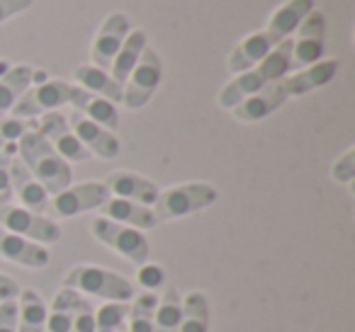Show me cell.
Segmentation results:
<instances>
[{"mask_svg":"<svg viewBox=\"0 0 355 332\" xmlns=\"http://www.w3.org/2000/svg\"><path fill=\"white\" fill-rule=\"evenodd\" d=\"M290 59H292V39L287 37V39H282L261 64L243 71V73L234 75V78L224 85L217 98L219 107L234 109L241 100L251 98L253 93L263 90L266 85L275 83V80H282L287 75V71H290Z\"/></svg>","mask_w":355,"mask_h":332,"instance_id":"obj_1","label":"cell"},{"mask_svg":"<svg viewBox=\"0 0 355 332\" xmlns=\"http://www.w3.org/2000/svg\"><path fill=\"white\" fill-rule=\"evenodd\" d=\"M17 156L22 165L32 172L37 182L46 190V194L54 196L71 185V165L51 148V143L42 136L37 129H30L17 141Z\"/></svg>","mask_w":355,"mask_h":332,"instance_id":"obj_2","label":"cell"},{"mask_svg":"<svg viewBox=\"0 0 355 332\" xmlns=\"http://www.w3.org/2000/svg\"><path fill=\"white\" fill-rule=\"evenodd\" d=\"M64 286L78 293L98 296L103 301L129 303L134 298V284L112 269L98 267V264H76L66 272Z\"/></svg>","mask_w":355,"mask_h":332,"instance_id":"obj_3","label":"cell"},{"mask_svg":"<svg viewBox=\"0 0 355 332\" xmlns=\"http://www.w3.org/2000/svg\"><path fill=\"white\" fill-rule=\"evenodd\" d=\"M217 201V190L207 182H188V185H175L158 192L153 201V216L156 221H173L183 216L205 211Z\"/></svg>","mask_w":355,"mask_h":332,"instance_id":"obj_4","label":"cell"},{"mask_svg":"<svg viewBox=\"0 0 355 332\" xmlns=\"http://www.w3.org/2000/svg\"><path fill=\"white\" fill-rule=\"evenodd\" d=\"M95 240H100L103 245H107L110 250H114L117 255H122L124 259H129L132 264L141 267L144 262H148V240L144 238L141 230L129 228V225L114 223L110 219H93L90 223Z\"/></svg>","mask_w":355,"mask_h":332,"instance_id":"obj_5","label":"cell"},{"mask_svg":"<svg viewBox=\"0 0 355 332\" xmlns=\"http://www.w3.org/2000/svg\"><path fill=\"white\" fill-rule=\"evenodd\" d=\"M0 225L8 233L22 235L27 240H35L40 245L59 243L61 228L44 214H35V211L25 209V206H12V204H0Z\"/></svg>","mask_w":355,"mask_h":332,"instance_id":"obj_6","label":"cell"},{"mask_svg":"<svg viewBox=\"0 0 355 332\" xmlns=\"http://www.w3.org/2000/svg\"><path fill=\"white\" fill-rule=\"evenodd\" d=\"M78 85L64 83V80H46V83H40L35 88H30L17 104L10 109V117L17 119H35L42 117L46 112H54V109L64 107V104H71Z\"/></svg>","mask_w":355,"mask_h":332,"instance_id":"obj_7","label":"cell"},{"mask_svg":"<svg viewBox=\"0 0 355 332\" xmlns=\"http://www.w3.org/2000/svg\"><path fill=\"white\" fill-rule=\"evenodd\" d=\"M163 80V64L153 49H144L139 64L129 73L127 83L122 85V104L127 109H141Z\"/></svg>","mask_w":355,"mask_h":332,"instance_id":"obj_8","label":"cell"},{"mask_svg":"<svg viewBox=\"0 0 355 332\" xmlns=\"http://www.w3.org/2000/svg\"><path fill=\"white\" fill-rule=\"evenodd\" d=\"M107 199L110 192L105 182H80V185H69L64 192L51 196L49 209L61 219H71V216L100 209Z\"/></svg>","mask_w":355,"mask_h":332,"instance_id":"obj_9","label":"cell"},{"mask_svg":"<svg viewBox=\"0 0 355 332\" xmlns=\"http://www.w3.org/2000/svg\"><path fill=\"white\" fill-rule=\"evenodd\" d=\"M324 35H326V20L319 10H311L297 27V39H292V59L290 71H300L306 66L316 64L324 56Z\"/></svg>","mask_w":355,"mask_h":332,"instance_id":"obj_10","label":"cell"},{"mask_svg":"<svg viewBox=\"0 0 355 332\" xmlns=\"http://www.w3.org/2000/svg\"><path fill=\"white\" fill-rule=\"evenodd\" d=\"M37 131L51 143V148H54L66 163H83L90 158V153L85 151L83 143L76 138L73 129L69 127L64 114H59V112L42 114V119L37 122Z\"/></svg>","mask_w":355,"mask_h":332,"instance_id":"obj_11","label":"cell"},{"mask_svg":"<svg viewBox=\"0 0 355 332\" xmlns=\"http://www.w3.org/2000/svg\"><path fill=\"white\" fill-rule=\"evenodd\" d=\"M129 32H132V27H129V17L124 12H112L100 25L98 35L93 39V49H90V59H93L95 68L110 71V66H112L114 56H117L119 46L127 39Z\"/></svg>","mask_w":355,"mask_h":332,"instance_id":"obj_12","label":"cell"},{"mask_svg":"<svg viewBox=\"0 0 355 332\" xmlns=\"http://www.w3.org/2000/svg\"><path fill=\"white\" fill-rule=\"evenodd\" d=\"M69 122V127L73 129L76 138H78L80 143H83V148L90 153V156H98L103 158V160H112V158L119 156V141L117 136H114L112 131H107V129L98 127L95 122H90V119H85L80 112H71V117L66 119Z\"/></svg>","mask_w":355,"mask_h":332,"instance_id":"obj_13","label":"cell"},{"mask_svg":"<svg viewBox=\"0 0 355 332\" xmlns=\"http://www.w3.org/2000/svg\"><path fill=\"white\" fill-rule=\"evenodd\" d=\"M287 100V93H285V83L282 80H275V83L266 85L263 90L253 93L251 98L241 100L234 109L229 112L234 114L236 122H243V124H253V122H261V119L270 117L275 109H280Z\"/></svg>","mask_w":355,"mask_h":332,"instance_id":"obj_14","label":"cell"},{"mask_svg":"<svg viewBox=\"0 0 355 332\" xmlns=\"http://www.w3.org/2000/svg\"><path fill=\"white\" fill-rule=\"evenodd\" d=\"M280 42H282L280 37L272 35V32H268V30L246 37V39L239 42V44L234 46L232 54H229V61H227L229 71H232L234 75H239V73H243V71L253 68V66L261 64V61L266 59Z\"/></svg>","mask_w":355,"mask_h":332,"instance_id":"obj_15","label":"cell"},{"mask_svg":"<svg viewBox=\"0 0 355 332\" xmlns=\"http://www.w3.org/2000/svg\"><path fill=\"white\" fill-rule=\"evenodd\" d=\"M0 257L27 269H44L51 262V255L44 245L22 238V235L8 233V230H0Z\"/></svg>","mask_w":355,"mask_h":332,"instance_id":"obj_16","label":"cell"},{"mask_svg":"<svg viewBox=\"0 0 355 332\" xmlns=\"http://www.w3.org/2000/svg\"><path fill=\"white\" fill-rule=\"evenodd\" d=\"M105 187H107L110 196H117V199H129L137 201L144 206H153L158 196V187L151 180L137 175V172L129 170H114L105 177Z\"/></svg>","mask_w":355,"mask_h":332,"instance_id":"obj_17","label":"cell"},{"mask_svg":"<svg viewBox=\"0 0 355 332\" xmlns=\"http://www.w3.org/2000/svg\"><path fill=\"white\" fill-rule=\"evenodd\" d=\"M10 182H12V194L22 201V206L35 214H46L49 211V194L40 182L32 177V172L22 165L20 158H10Z\"/></svg>","mask_w":355,"mask_h":332,"instance_id":"obj_18","label":"cell"},{"mask_svg":"<svg viewBox=\"0 0 355 332\" xmlns=\"http://www.w3.org/2000/svg\"><path fill=\"white\" fill-rule=\"evenodd\" d=\"M338 73V61L336 59H326V61H316V64L300 68L297 73L285 75L282 83H285V93L287 98H302V95L311 93L316 88H324Z\"/></svg>","mask_w":355,"mask_h":332,"instance_id":"obj_19","label":"cell"},{"mask_svg":"<svg viewBox=\"0 0 355 332\" xmlns=\"http://www.w3.org/2000/svg\"><path fill=\"white\" fill-rule=\"evenodd\" d=\"M98 211L103 214V219H110L114 223L129 225V228H137V230L156 228L158 223L151 206L137 204V201H129V199H117V196H110Z\"/></svg>","mask_w":355,"mask_h":332,"instance_id":"obj_20","label":"cell"},{"mask_svg":"<svg viewBox=\"0 0 355 332\" xmlns=\"http://www.w3.org/2000/svg\"><path fill=\"white\" fill-rule=\"evenodd\" d=\"M71 107H73L76 112L83 114L85 119L95 122L98 127L107 129V131H114V129L119 127L117 107H114L112 102H107V100L98 98V95L88 93V90H83V88L76 90L73 100H71Z\"/></svg>","mask_w":355,"mask_h":332,"instance_id":"obj_21","label":"cell"},{"mask_svg":"<svg viewBox=\"0 0 355 332\" xmlns=\"http://www.w3.org/2000/svg\"><path fill=\"white\" fill-rule=\"evenodd\" d=\"M73 80L78 88L88 90V93L98 95V98L107 100V102H122V85L114 83L112 75L103 68H95L93 64H83L73 68Z\"/></svg>","mask_w":355,"mask_h":332,"instance_id":"obj_22","label":"cell"},{"mask_svg":"<svg viewBox=\"0 0 355 332\" xmlns=\"http://www.w3.org/2000/svg\"><path fill=\"white\" fill-rule=\"evenodd\" d=\"M144 49H146V32L132 30L127 35V39L122 42V46H119L117 56H114L112 66H110V71H107V73L112 75L114 83H119V85L127 83L129 73H132L134 66L139 64Z\"/></svg>","mask_w":355,"mask_h":332,"instance_id":"obj_23","label":"cell"},{"mask_svg":"<svg viewBox=\"0 0 355 332\" xmlns=\"http://www.w3.org/2000/svg\"><path fill=\"white\" fill-rule=\"evenodd\" d=\"M311 10H314V0H285V3L270 15L266 30L277 35L280 39H287Z\"/></svg>","mask_w":355,"mask_h":332,"instance_id":"obj_24","label":"cell"},{"mask_svg":"<svg viewBox=\"0 0 355 332\" xmlns=\"http://www.w3.org/2000/svg\"><path fill=\"white\" fill-rule=\"evenodd\" d=\"M35 73L37 71L32 66H15L0 78V119L6 117L17 104V100L32 88Z\"/></svg>","mask_w":355,"mask_h":332,"instance_id":"obj_25","label":"cell"},{"mask_svg":"<svg viewBox=\"0 0 355 332\" xmlns=\"http://www.w3.org/2000/svg\"><path fill=\"white\" fill-rule=\"evenodd\" d=\"M17 298V332H44L49 311L40 293L35 288H25Z\"/></svg>","mask_w":355,"mask_h":332,"instance_id":"obj_26","label":"cell"},{"mask_svg":"<svg viewBox=\"0 0 355 332\" xmlns=\"http://www.w3.org/2000/svg\"><path fill=\"white\" fill-rule=\"evenodd\" d=\"M209 330V303L202 291H190L183 296V317L178 332H207Z\"/></svg>","mask_w":355,"mask_h":332,"instance_id":"obj_27","label":"cell"},{"mask_svg":"<svg viewBox=\"0 0 355 332\" xmlns=\"http://www.w3.org/2000/svg\"><path fill=\"white\" fill-rule=\"evenodd\" d=\"M183 317V298L175 288H166L163 296H158V306L153 313V332H178Z\"/></svg>","mask_w":355,"mask_h":332,"instance_id":"obj_28","label":"cell"},{"mask_svg":"<svg viewBox=\"0 0 355 332\" xmlns=\"http://www.w3.org/2000/svg\"><path fill=\"white\" fill-rule=\"evenodd\" d=\"M158 306V296L153 291H144L132 298L127 313V332H153V313Z\"/></svg>","mask_w":355,"mask_h":332,"instance_id":"obj_29","label":"cell"},{"mask_svg":"<svg viewBox=\"0 0 355 332\" xmlns=\"http://www.w3.org/2000/svg\"><path fill=\"white\" fill-rule=\"evenodd\" d=\"M129 303L105 301L95 311V332H119L127 327Z\"/></svg>","mask_w":355,"mask_h":332,"instance_id":"obj_30","label":"cell"},{"mask_svg":"<svg viewBox=\"0 0 355 332\" xmlns=\"http://www.w3.org/2000/svg\"><path fill=\"white\" fill-rule=\"evenodd\" d=\"M35 127H37V122H32V119H17V117L0 119V151L12 153L22 133Z\"/></svg>","mask_w":355,"mask_h":332,"instance_id":"obj_31","label":"cell"},{"mask_svg":"<svg viewBox=\"0 0 355 332\" xmlns=\"http://www.w3.org/2000/svg\"><path fill=\"white\" fill-rule=\"evenodd\" d=\"M331 180L340 185H350L355 180V148H348L338 160L331 165Z\"/></svg>","mask_w":355,"mask_h":332,"instance_id":"obj_32","label":"cell"},{"mask_svg":"<svg viewBox=\"0 0 355 332\" xmlns=\"http://www.w3.org/2000/svg\"><path fill=\"white\" fill-rule=\"evenodd\" d=\"M137 282L141 288L156 293V288H161V284L166 282V272H163V267H158V264L144 262L137 272Z\"/></svg>","mask_w":355,"mask_h":332,"instance_id":"obj_33","label":"cell"},{"mask_svg":"<svg viewBox=\"0 0 355 332\" xmlns=\"http://www.w3.org/2000/svg\"><path fill=\"white\" fill-rule=\"evenodd\" d=\"M10 158H12V153L0 151V204H10V199H12Z\"/></svg>","mask_w":355,"mask_h":332,"instance_id":"obj_34","label":"cell"},{"mask_svg":"<svg viewBox=\"0 0 355 332\" xmlns=\"http://www.w3.org/2000/svg\"><path fill=\"white\" fill-rule=\"evenodd\" d=\"M0 332H17V301L0 303Z\"/></svg>","mask_w":355,"mask_h":332,"instance_id":"obj_35","label":"cell"},{"mask_svg":"<svg viewBox=\"0 0 355 332\" xmlns=\"http://www.w3.org/2000/svg\"><path fill=\"white\" fill-rule=\"evenodd\" d=\"M32 3H35V0H0V25L6 20H10V17L25 12Z\"/></svg>","mask_w":355,"mask_h":332,"instance_id":"obj_36","label":"cell"},{"mask_svg":"<svg viewBox=\"0 0 355 332\" xmlns=\"http://www.w3.org/2000/svg\"><path fill=\"white\" fill-rule=\"evenodd\" d=\"M71 332H95V311H93V306H88V308H83L80 313H76Z\"/></svg>","mask_w":355,"mask_h":332,"instance_id":"obj_37","label":"cell"},{"mask_svg":"<svg viewBox=\"0 0 355 332\" xmlns=\"http://www.w3.org/2000/svg\"><path fill=\"white\" fill-rule=\"evenodd\" d=\"M17 296H20V286H17V282L0 272V303L3 301H17Z\"/></svg>","mask_w":355,"mask_h":332,"instance_id":"obj_38","label":"cell"},{"mask_svg":"<svg viewBox=\"0 0 355 332\" xmlns=\"http://www.w3.org/2000/svg\"><path fill=\"white\" fill-rule=\"evenodd\" d=\"M119 332H127V327H124V330H119Z\"/></svg>","mask_w":355,"mask_h":332,"instance_id":"obj_39","label":"cell"}]
</instances>
